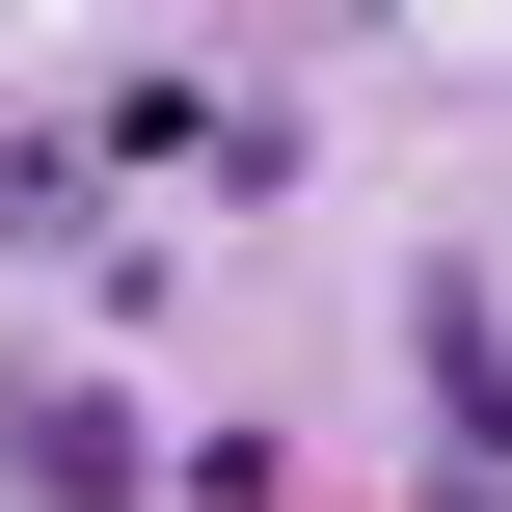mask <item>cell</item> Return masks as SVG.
I'll use <instances>...</instances> for the list:
<instances>
[{
  "instance_id": "obj_1",
  "label": "cell",
  "mask_w": 512,
  "mask_h": 512,
  "mask_svg": "<svg viewBox=\"0 0 512 512\" xmlns=\"http://www.w3.org/2000/svg\"><path fill=\"white\" fill-rule=\"evenodd\" d=\"M0 512H162V432L81 351H0Z\"/></svg>"
},
{
  "instance_id": "obj_2",
  "label": "cell",
  "mask_w": 512,
  "mask_h": 512,
  "mask_svg": "<svg viewBox=\"0 0 512 512\" xmlns=\"http://www.w3.org/2000/svg\"><path fill=\"white\" fill-rule=\"evenodd\" d=\"M0 243H81V135L54 108H0Z\"/></svg>"
},
{
  "instance_id": "obj_3",
  "label": "cell",
  "mask_w": 512,
  "mask_h": 512,
  "mask_svg": "<svg viewBox=\"0 0 512 512\" xmlns=\"http://www.w3.org/2000/svg\"><path fill=\"white\" fill-rule=\"evenodd\" d=\"M162 512H297V459L270 432H162Z\"/></svg>"
}]
</instances>
